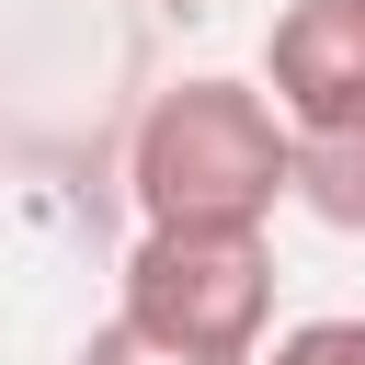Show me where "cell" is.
Returning a JSON list of instances; mask_svg holds the SVG:
<instances>
[{
	"mask_svg": "<svg viewBox=\"0 0 365 365\" xmlns=\"http://www.w3.org/2000/svg\"><path fill=\"white\" fill-rule=\"evenodd\" d=\"M125 194L148 228H274L297 205V125L251 80H171L125 137Z\"/></svg>",
	"mask_w": 365,
	"mask_h": 365,
	"instance_id": "6da1fadb",
	"label": "cell"
},
{
	"mask_svg": "<svg viewBox=\"0 0 365 365\" xmlns=\"http://www.w3.org/2000/svg\"><path fill=\"white\" fill-rule=\"evenodd\" d=\"M297 205L342 240H365V125L354 137H297Z\"/></svg>",
	"mask_w": 365,
	"mask_h": 365,
	"instance_id": "277c9868",
	"label": "cell"
},
{
	"mask_svg": "<svg viewBox=\"0 0 365 365\" xmlns=\"http://www.w3.org/2000/svg\"><path fill=\"white\" fill-rule=\"evenodd\" d=\"M80 365H205V354H171V342H148L137 319H91V342H80Z\"/></svg>",
	"mask_w": 365,
	"mask_h": 365,
	"instance_id": "8992f818",
	"label": "cell"
},
{
	"mask_svg": "<svg viewBox=\"0 0 365 365\" xmlns=\"http://www.w3.org/2000/svg\"><path fill=\"white\" fill-rule=\"evenodd\" d=\"M262 91L297 137L365 125V0H285L262 34Z\"/></svg>",
	"mask_w": 365,
	"mask_h": 365,
	"instance_id": "3957f363",
	"label": "cell"
},
{
	"mask_svg": "<svg viewBox=\"0 0 365 365\" xmlns=\"http://www.w3.org/2000/svg\"><path fill=\"white\" fill-rule=\"evenodd\" d=\"M114 319H137L148 342L205 354V365H262V331H274V228H137Z\"/></svg>",
	"mask_w": 365,
	"mask_h": 365,
	"instance_id": "7a4b0ae2",
	"label": "cell"
},
{
	"mask_svg": "<svg viewBox=\"0 0 365 365\" xmlns=\"http://www.w3.org/2000/svg\"><path fill=\"white\" fill-rule=\"evenodd\" d=\"M262 365H365V319H297V331H274Z\"/></svg>",
	"mask_w": 365,
	"mask_h": 365,
	"instance_id": "5b68a950",
	"label": "cell"
}]
</instances>
